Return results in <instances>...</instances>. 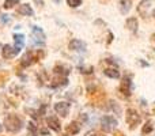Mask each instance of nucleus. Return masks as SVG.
<instances>
[{
	"label": "nucleus",
	"mask_w": 155,
	"mask_h": 136,
	"mask_svg": "<svg viewBox=\"0 0 155 136\" xmlns=\"http://www.w3.org/2000/svg\"><path fill=\"white\" fill-rule=\"evenodd\" d=\"M23 121L21 117H18L16 114H8L4 120V127L8 132H18L22 129Z\"/></svg>",
	"instance_id": "obj_1"
},
{
	"label": "nucleus",
	"mask_w": 155,
	"mask_h": 136,
	"mask_svg": "<svg viewBox=\"0 0 155 136\" xmlns=\"http://www.w3.org/2000/svg\"><path fill=\"white\" fill-rule=\"evenodd\" d=\"M101 125L105 132H112L117 127V120L112 116H104L101 118Z\"/></svg>",
	"instance_id": "obj_2"
},
{
	"label": "nucleus",
	"mask_w": 155,
	"mask_h": 136,
	"mask_svg": "<svg viewBox=\"0 0 155 136\" xmlns=\"http://www.w3.org/2000/svg\"><path fill=\"white\" fill-rule=\"evenodd\" d=\"M127 123L131 128H135L137 124L140 123V116L135 109H128L127 110Z\"/></svg>",
	"instance_id": "obj_3"
},
{
	"label": "nucleus",
	"mask_w": 155,
	"mask_h": 136,
	"mask_svg": "<svg viewBox=\"0 0 155 136\" xmlns=\"http://www.w3.org/2000/svg\"><path fill=\"white\" fill-rule=\"evenodd\" d=\"M54 110L61 117H67L70 113V105L67 102H57V104H54Z\"/></svg>",
	"instance_id": "obj_4"
},
{
	"label": "nucleus",
	"mask_w": 155,
	"mask_h": 136,
	"mask_svg": "<svg viewBox=\"0 0 155 136\" xmlns=\"http://www.w3.org/2000/svg\"><path fill=\"white\" fill-rule=\"evenodd\" d=\"M19 52H21L19 49L12 48V46H10V45H4V46H3V57H4V59H11V57L16 56Z\"/></svg>",
	"instance_id": "obj_5"
},
{
	"label": "nucleus",
	"mask_w": 155,
	"mask_h": 136,
	"mask_svg": "<svg viewBox=\"0 0 155 136\" xmlns=\"http://www.w3.org/2000/svg\"><path fill=\"white\" fill-rule=\"evenodd\" d=\"M70 49L71 51H75V52H84L86 51V44L80 40H72L70 42Z\"/></svg>",
	"instance_id": "obj_6"
},
{
	"label": "nucleus",
	"mask_w": 155,
	"mask_h": 136,
	"mask_svg": "<svg viewBox=\"0 0 155 136\" xmlns=\"http://www.w3.org/2000/svg\"><path fill=\"white\" fill-rule=\"evenodd\" d=\"M46 123H48V127L51 129H53V131L59 132L60 129H61V125H60V121L57 117H54V116H49L48 120H46Z\"/></svg>",
	"instance_id": "obj_7"
},
{
	"label": "nucleus",
	"mask_w": 155,
	"mask_h": 136,
	"mask_svg": "<svg viewBox=\"0 0 155 136\" xmlns=\"http://www.w3.org/2000/svg\"><path fill=\"white\" fill-rule=\"evenodd\" d=\"M120 90L123 91L125 95H129L132 91V83H131V78H124L123 82H121Z\"/></svg>",
	"instance_id": "obj_8"
},
{
	"label": "nucleus",
	"mask_w": 155,
	"mask_h": 136,
	"mask_svg": "<svg viewBox=\"0 0 155 136\" xmlns=\"http://www.w3.org/2000/svg\"><path fill=\"white\" fill-rule=\"evenodd\" d=\"M31 33H33V37L37 42H44L45 41V34H44L42 29H40L38 26H33L31 29Z\"/></svg>",
	"instance_id": "obj_9"
},
{
	"label": "nucleus",
	"mask_w": 155,
	"mask_h": 136,
	"mask_svg": "<svg viewBox=\"0 0 155 136\" xmlns=\"http://www.w3.org/2000/svg\"><path fill=\"white\" fill-rule=\"evenodd\" d=\"M18 14H21V15H33L34 14V11H33V8L30 7L29 4H21L18 7Z\"/></svg>",
	"instance_id": "obj_10"
},
{
	"label": "nucleus",
	"mask_w": 155,
	"mask_h": 136,
	"mask_svg": "<svg viewBox=\"0 0 155 136\" xmlns=\"http://www.w3.org/2000/svg\"><path fill=\"white\" fill-rule=\"evenodd\" d=\"M137 18H135V16H131V18H128L125 21V26L128 30H131V32H135V30L137 29Z\"/></svg>",
	"instance_id": "obj_11"
},
{
	"label": "nucleus",
	"mask_w": 155,
	"mask_h": 136,
	"mask_svg": "<svg viewBox=\"0 0 155 136\" xmlns=\"http://www.w3.org/2000/svg\"><path fill=\"white\" fill-rule=\"evenodd\" d=\"M14 40H15V48L21 51L25 45V35L23 34H15L14 35Z\"/></svg>",
	"instance_id": "obj_12"
},
{
	"label": "nucleus",
	"mask_w": 155,
	"mask_h": 136,
	"mask_svg": "<svg viewBox=\"0 0 155 136\" xmlns=\"http://www.w3.org/2000/svg\"><path fill=\"white\" fill-rule=\"evenodd\" d=\"M104 74L106 75L107 78H112V79H118V78H120V72L116 68H106L104 71Z\"/></svg>",
	"instance_id": "obj_13"
},
{
	"label": "nucleus",
	"mask_w": 155,
	"mask_h": 136,
	"mask_svg": "<svg viewBox=\"0 0 155 136\" xmlns=\"http://www.w3.org/2000/svg\"><path fill=\"white\" fill-rule=\"evenodd\" d=\"M79 131H80V125L76 121H74V123H71L70 125H68V134L70 135H76Z\"/></svg>",
	"instance_id": "obj_14"
},
{
	"label": "nucleus",
	"mask_w": 155,
	"mask_h": 136,
	"mask_svg": "<svg viewBox=\"0 0 155 136\" xmlns=\"http://www.w3.org/2000/svg\"><path fill=\"white\" fill-rule=\"evenodd\" d=\"M150 8V0H142V3L137 7V11H139L142 15H146V10Z\"/></svg>",
	"instance_id": "obj_15"
},
{
	"label": "nucleus",
	"mask_w": 155,
	"mask_h": 136,
	"mask_svg": "<svg viewBox=\"0 0 155 136\" xmlns=\"http://www.w3.org/2000/svg\"><path fill=\"white\" fill-rule=\"evenodd\" d=\"M33 60H34L33 55L31 53H26V55H25V57L22 59V61H21L22 67H27V65H30L33 63Z\"/></svg>",
	"instance_id": "obj_16"
},
{
	"label": "nucleus",
	"mask_w": 155,
	"mask_h": 136,
	"mask_svg": "<svg viewBox=\"0 0 155 136\" xmlns=\"http://www.w3.org/2000/svg\"><path fill=\"white\" fill-rule=\"evenodd\" d=\"M120 8H121V12L127 14L129 10H131V2H129V0H121L120 2Z\"/></svg>",
	"instance_id": "obj_17"
},
{
	"label": "nucleus",
	"mask_w": 155,
	"mask_h": 136,
	"mask_svg": "<svg viewBox=\"0 0 155 136\" xmlns=\"http://www.w3.org/2000/svg\"><path fill=\"white\" fill-rule=\"evenodd\" d=\"M27 132H29L30 136H37L38 135L37 125H35L34 123H29V125H27Z\"/></svg>",
	"instance_id": "obj_18"
},
{
	"label": "nucleus",
	"mask_w": 155,
	"mask_h": 136,
	"mask_svg": "<svg viewBox=\"0 0 155 136\" xmlns=\"http://www.w3.org/2000/svg\"><path fill=\"white\" fill-rule=\"evenodd\" d=\"M151 131H153V124H151V123H146L144 127H143V129H142V134L143 135H147V134H150Z\"/></svg>",
	"instance_id": "obj_19"
},
{
	"label": "nucleus",
	"mask_w": 155,
	"mask_h": 136,
	"mask_svg": "<svg viewBox=\"0 0 155 136\" xmlns=\"http://www.w3.org/2000/svg\"><path fill=\"white\" fill-rule=\"evenodd\" d=\"M16 4H18V0H5L3 7L4 8H12L14 5H16Z\"/></svg>",
	"instance_id": "obj_20"
},
{
	"label": "nucleus",
	"mask_w": 155,
	"mask_h": 136,
	"mask_svg": "<svg viewBox=\"0 0 155 136\" xmlns=\"http://www.w3.org/2000/svg\"><path fill=\"white\" fill-rule=\"evenodd\" d=\"M67 3L70 7H79L82 4V0H67Z\"/></svg>",
	"instance_id": "obj_21"
},
{
	"label": "nucleus",
	"mask_w": 155,
	"mask_h": 136,
	"mask_svg": "<svg viewBox=\"0 0 155 136\" xmlns=\"http://www.w3.org/2000/svg\"><path fill=\"white\" fill-rule=\"evenodd\" d=\"M0 22L2 23H8L10 22V15H2L0 16Z\"/></svg>",
	"instance_id": "obj_22"
},
{
	"label": "nucleus",
	"mask_w": 155,
	"mask_h": 136,
	"mask_svg": "<svg viewBox=\"0 0 155 136\" xmlns=\"http://www.w3.org/2000/svg\"><path fill=\"white\" fill-rule=\"evenodd\" d=\"M35 2H37V3H38V4H40V5H44V3H42V0H35Z\"/></svg>",
	"instance_id": "obj_23"
},
{
	"label": "nucleus",
	"mask_w": 155,
	"mask_h": 136,
	"mask_svg": "<svg viewBox=\"0 0 155 136\" xmlns=\"http://www.w3.org/2000/svg\"><path fill=\"white\" fill-rule=\"evenodd\" d=\"M93 136H98V135H93Z\"/></svg>",
	"instance_id": "obj_24"
},
{
	"label": "nucleus",
	"mask_w": 155,
	"mask_h": 136,
	"mask_svg": "<svg viewBox=\"0 0 155 136\" xmlns=\"http://www.w3.org/2000/svg\"><path fill=\"white\" fill-rule=\"evenodd\" d=\"M0 129H2V127H0Z\"/></svg>",
	"instance_id": "obj_25"
}]
</instances>
